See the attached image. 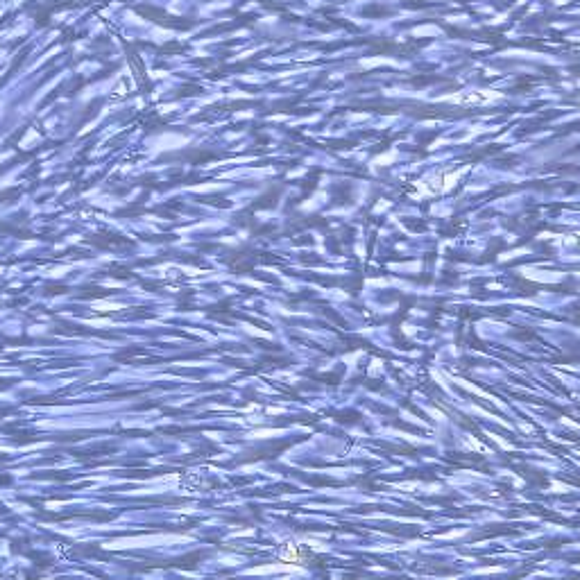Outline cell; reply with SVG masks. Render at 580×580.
<instances>
[{
    "label": "cell",
    "mask_w": 580,
    "mask_h": 580,
    "mask_svg": "<svg viewBox=\"0 0 580 580\" xmlns=\"http://www.w3.org/2000/svg\"><path fill=\"white\" fill-rule=\"evenodd\" d=\"M499 98V91H460L453 95H444V102L458 104V107H483Z\"/></svg>",
    "instance_id": "6da1fadb"
}]
</instances>
